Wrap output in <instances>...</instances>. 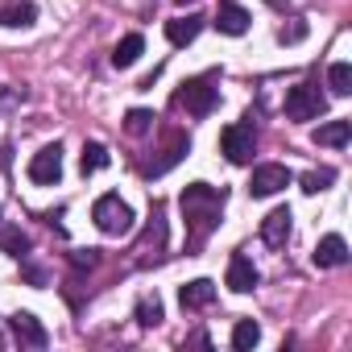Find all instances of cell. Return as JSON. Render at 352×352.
Instances as JSON below:
<instances>
[{
  "label": "cell",
  "instance_id": "obj_26",
  "mask_svg": "<svg viewBox=\"0 0 352 352\" xmlns=\"http://www.w3.org/2000/svg\"><path fill=\"white\" fill-rule=\"evenodd\" d=\"M71 261H75V270H96V265H100V253H96V249H87V253H75Z\"/></svg>",
  "mask_w": 352,
  "mask_h": 352
},
{
  "label": "cell",
  "instance_id": "obj_23",
  "mask_svg": "<svg viewBox=\"0 0 352 352\" xmlns=\"http://www.w3.org/2000/svg\"><path fill=\"white\" fill-rule=\"evenodd\" d=\"M331 183H336V170H327V166H323V170H307V174H302V191H307V195H319V191H327Z\"/></svg>",
  "mask_w": 352,
  "mask_h": 352
},
{
  "label": "cell",
  "instance_id": "obj_18",
  "mask_svg": "<svg viewBox=\"0 0 352 352\" xmlns=\"http://www.w3.org/2000/svg\"><path fill=\"white\" fill-rule=\"evenodd\" d=\"M348 137H352V120H327V124H319L315 129V145H348Z\"/></svg>",
  "mask_w": 352,
  "mask_h": 352
},
{
  "label": "cell",
  "instance_id": "obj_3",
  "mask_svg": "<svg viewBox=\"0 0 352 352\" xmlns=\"http://www.w3.org/2000/svg\"><path fill=\"white\" fill-rule=\"evenodd\" d=\"M179 104L191 112V116H212L216 104H220V87H216V75H199V79H187L183 91H179Z\"/></svg>",
  "mask_w": 352,
  "mask_h": 352
},
{
  "label": "cell",
  "instance_id": "obj_13",
  "mask_svg": "<svg viewBox=\"0 0 352 352\" xmlns=\"http://www.w3.org/2000/svg\"><path fill=\"white\" fill-rule=\"evenodd\" d=\"M311 257H315V265H319V270H336V265H344V261H348V245H344V236H336V232H331V236H323V241L315 245V253H311Z\"/></svg>",
  "mask_w": 352,
  "mask_h": 352
},
{
  "label": "cell",
  "instance_id": "obj_21",
  "mask_svg": "<svg viewBox=\"0 0 352 352\" xmlns=\"http://www.w3.org/2000/svg\"><path fill=\"white\" fill-rule=\"evenodd\" d=\"M327 87L336 96H352V67L348 63H331L327 67Z\"/></svg>",
  "mask_w": 352,
  "mask_h": 352
},
{
  "label": "cell",
  "instance_id": "obj_9",
  "mask_svg": "<svg viewBox=\"0 0 352 352\" xmlns=\"http://www.w3.org/2000/svg\"><path fill=\"white\" fill-rule=\"evenodd\" d=\"M249 9H241L236 0H220L216 5V30L220 34H228V38H241V34H249Z\"/></svg>",
  "mask_w": 352,
  "mask_h": 352
},
{
  "label": "cell",
  "instance_id": "obj_12",
  "mask_svg": "<svg viewBox=\"0 0 352 352\" xmlns=\"http://www.w3.org/2000/svg\"><path fill=\"white\" fill-rule=\"evenodd\" d=\"M179 302H183V311H204V307H212V302H216V282H208V278L187 282V286L179 290Z\"/></svg>",
  "mask_w": 352,
  "mask_h": 352
},
{
  "label": "cell",
  "instance_id": "obj_22",
  "mask_svg": "<svg viewBox=\"0 0 352 352\" xmlns=\"http://www.w3.org/2000/svg\"><path fill=\"white\" fill-rule=\"evenodd\" d=\"M0 249L13 253V257H25L30 253V236L21 228H5V224H0Z\"/></svg>",
  "mask_w": 352,
  "mask_h": 352
},
{
  "label": "cell",
  "instance_id": "obj_6",
  "mask_svg": "<svg viewBox=\"0 0 352 352\" xmlns=\"http://www.w3.org/2000/svg\"><path fill=\"white\" fill-rule=\"evenodd\" d=\"M282 187H290V170L278 166V162L257 166L253 179H249V195H253V199H270V195H278Z\"/></svg>",
  "mask_w": 352,
  "mask_h": 352
},
{
  "label": "cell",
  "instance_id": "obj_1",
  "mask_svg": "<svg viewBox=\"0 0 352 352\" xmlns=\"http://www.w3.org/2000/svg\"><path fill=\"white\" fill-rule=\"evenodd\" d=\"M183 216H187V228H191V241L204 245L212 236V228L220 224V212H224V191L208 187V183H191L183 191Z\"/></svg>",
  "mask_w": 352,
  "mask_h": 352
},
{
  "label": "cell",
  "instance_id": "obj_19",
  "mask_svg": "<svg viewBox=\"0 0 352 352\" xmlns=\"http://www.w3.org/2000/svg\"><path fill=\"white\" fill-rule=\"evenodd\" d=\"M257 340H261V327H257L253 319H236V327H232V348H236V352H249V348H257Z\"/></svg>",
  "mask_w": 352,
  "mask_h": 352
},
{
  "label": "cell",
  "instance_id": "obj_28",
  "mask_svg": "<svg viewBox=\"0 0 352 352\" xmlns=\"http://www.w3.org/2000/svg\"><path fill=\"white\" fill-rule=\"evenodd\" d=\"M265 5H274V9H290V0H265Z\"/></svg>",
  "mask_w": 352,
  "mask_h": 352
},
{
  "label": "cell",
  "instance_id": "obj_24",
  "mask_svg": "<svg viewBox=\"0 0 352 352\" xmlns=\"http://www.w3.org/2000/svg\"><path fill=\"white\" fill-rule=\"evenodd\" d=\"M137 323H141V327H157V323H162V302H157V294L137 302Z\"/></svg>",
  "mask_w": 352,
  "mask_h": 352
},
{
  "label": "cell",
  "instance_id": "obj_2",
  "mask_svg": "<svg viewBox=\"0 0 352 352\" xmlns=\"http://www.w3.org/2000/svg\"><path fill=\"white\" fill-rule=\"evenodd\" d=\"M91 220H96V228H100L104 236H124V232H133V208H129L120 195H100V199L91 204Z\"/></svg>",
  "mask_w": 352,
  "mask_h": 352
},
{
  "label": "cell",
  "instance_id": "obj_16",
  "mask_svg": "<svg viewBox=\"0 0 352 352\" xmlns=\"http://www.w3.org/2000/svg\"><path fill=\"white\" fill-rule=\"evenodd\" d=\"M187 149H191V137H187V133H174V137H170V145L162 149V162H153V166H149V174H166L174 162H183V157H187Z\"/></svg>",
  "mask_w": 352,
  "mask_h": 352
},
{
  "label": "cell",
  "instance_id": "obj_5",
  "mask_svg": "<svg viewBox=\"0 0 352 352\" xmlns=\"http://www.w3.org/2000/svg\"><path fill=\"white\" fill-rule=\"evenodd\" d=\"M220 149H224V157H228L232 166H249V162H253V149H257V133H253V124H249V120L228 124V129L220 133Z\"/></svg>",
  "mask_w": 352,
  "mask_h": 352
},
{
  "label": "cell",
  "instance_id": "obj_25",
  "mask_svg": "<svg viewBox=\"0 0 352 352\" xmlns=\"http://www.w3.org/2000/svg\"><path fill=\"white\" fill-rule=\"evenodd\" d=\"M124 129H129L133 137H145V133L153 129V112H145V108H133V112L124 116Z\"/></svg>",
  "mask_w": 352,
  "mask_h": 352
},
{
  "label": "cell",
  "instance_id": "obj_20",
  "mask_svg": "<svg viewBox=\"0 0 352 352\" xmlns=\"http://www.w3.org/2000/svg\"><path fill=\"white\" fill-rule=\"evenodd\" d=\"M112 157H108V149L100 145V141H87L83 145V153H79V166H83V174H96V170H104Z\"/></svg>",
  "mask_w": 352,
  "mask_h": 352
},
{
  "label": "cell",
  "instance_id": "obj_11",
  "mask_svg": "<svg viewBox=\"0 0 352 352\" xmlns=\"http://www.w3.org/2000/svg\"><path fill=\"white\" fill-rule=\"evenodd\" d=\"M228 290H236V294H249L253 286H257V265L245 257V253H232V261H228Z\"/></svg>",
  "mask_w": 352,
  "mask_h": 352
},
{
  "label": "cell",
  "instance_id": "obj_15",
  "mask_svg": "<svg viewBox=\"0 0 352 352\" xmlns=\"http://www.w3.org/2000/svg\"><path fill=\"white\" fill-rule=\"evenodd\" d=\"M199 30H204V17H199V13H187V17L166 21V38H170L174 46H191V42L199 38Z\"/></svg>",
  "mask_w": 352,
  "mask_h": 352
},
{
  "label": "cell",
  "instance_id": "obj_7",
  "mask_svg": "<svg viewBox=\"0 0 352 352\" xmlns=\"http://www.w3.org/2000/svg\"><path fill=\"white\" fill-rule=\"evenodd\" d=\"M30 179L42 187H54L63 179V145H46L30 157Z\"/></svg>",
  "mask_w": 352,
  "mask_h": 352
},
{
  "label": "cell",
  "instance_id": "obj_8",
  "mask_svg": "<svg viewBox=\"0 0 352 352\" xmlns=\"http://www.w3.org/2000/svg\"><path fill=\"white\" fill-rule=\"evenodd\" d=\"M9 331H13V340H17V344H25V348H46V344H50L46 327H42L30 311H17V315L9 319Z\"/></svg>",
  "mask_w": 352,
  "mask_h": 352
},
{
  "label": "cell",
  "instance_id": "obj_29",
  "mask_svg": "<svg viewBox=\"0 0 352 352\" xmlns=\"http://www.w3.org/2000/svg\"><path fill=\"white\" fill-rule=\"evenodd\" d=\"M179 5H187V0H179Z\"/></svg>",
  "mask_w": 352,
  "mask_h": 352
},
{
  "label": "cell",
  "instance_id": "obj_14",
  "mask_svg": "<svg viewBox=\"0 0 352 352\" xmlns=\"http://www.w3.org/2000/svg\"><path fill=\"white\" fill-rule=\"evenodd\" d=\"M38 21V5L30 0H9V5H0V25L5 30H25Z\"/></svg>",
  "mask_w": 352,
  "mask_h": 352
},
{
  "label": "cell",
  "instance_id": "obj_17",
  "mask_svg": "<svg viewBox=\"0 0 352 352\" xmlns=\"http://www.w3.org/2000/svg\"><path fill=\"white\" fill-rule=\"evenodd\" d=\"M141 54H145V38H141V34H124V38L116 42V50H112V67L124 71V67H133Z\"/></svg>",
  "mask_w": 352,
  "mask_h": 352
},
{
  "label": "cell",
  "instance_id": "obj_27",
  "mask_svg": "<svg viewBox=\"0 0 352 352\" xmlns=\"http://www.w3.org/2000/svg\"><path fill=\"white\" fill-rule=\"evenodd\" d=\"M302 38H307V25L302 21H294L290 30H282V42H302Z\"/></svg>",
  "mask_w": 352,
  "mask_h": 352
},
{
  "label": "cell",
  "instance_id": "obj_4",
  "mask_svg": "<svg viewBox=\"0 0 352 352\" xmlns=\"http://www.w3.org/2000/svg\"><path fill=\"white\" fill-rule=\"evenodd\" d=\"M327 112V96L319 91V83H294L286 91V116L290 120H315Z\"/></svg>",
  "mask_w": 352,
  "mask_h": 352
},
{
  "label": "cell",
  "instance_id": "obj_10",
  "mask_svg": "<svg viewBox=\"0 0 352 352\" xmlns=\"http://www.w3.org/2000/svg\"><path fill=\"white\" fill-rule=\"evenodd\" d=\"M290 208H274L265 220H261V241L270 245V249H282L286 241H290Z\"/></svg>",
  "mask_w": 352,
  "mask_h": 352
}]
</instances>
